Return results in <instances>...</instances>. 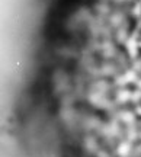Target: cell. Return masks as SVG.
Wrapping results in <instances>:
<instances>
[{
	"instance_id": "obj_1",
	"label": "cell",
	"mask_w": 141,
	"mask_h": 157,
	"mask_svg": "<svg viewBox=\"0 0 141 157\" xmlns=\"http://www.w3.org/2000/svg\"><path fill=\"white\" fill-rule=\"evenodd\" d=\"M131 74L137 83H141V47H137L131 58Z\"/></svg>"
},
{
	"instance_id": "obj_2",
	"label": "cell",
	"mask_w": 141,
	"mask_h": 157,
	"mask_svg": "<svg viewBox=\"0 0 141 157\" xmlns=\"http://www.w3.org/2000/svg\"><path fill=\"white\" fill-rule=\"evenodd\" d=\"M125 157H141V137L135 135L132 140L128 143Z\"/></svg>"
},
{
	"instance_id": "obj_3",
	"label": "cell",
	"mask_w": 141,
	"mask_h": 157,
	"mask_svg": "<svg viewBox=\"0 0 141 157\" xmlns=\"http://www.w3.org/2000/svg\"><path fill=\"white\" fill-rule=\"evenodd\" d=\"M130 127H131V131H132L134 134L141 137V111L134 113V117L131 118Z\"/></svg>"
},
{
	"instance_id": "obj_4",
	"label": "cell",
	"mask_w": 141,
	"mask_h": 157,
	"mask_svg": "<svg viewBox=\"0 0 141 157\" xmlns=\"http://www.w3.org/2000/svg\"><path fill=\"white\" fill-rule=\"evenodd\" d=\"M132 39H134L137 47H141V25H138L135 28L134 34H132Z\"/></svg>"
},
{
	"instance_id": "obj_5",
	"label": "cell",
	"mask_w": 141,
	"mask_h": 157,
	"mask_svg": "<svg viewBox=\"0 0 141 157\" xmlns=\"http://www.w3.org/2000/svg\"><path fill=\"white\" fill-rule=\"evenodd\" d=\"M134 103H135V108L137 111H141V86L137 89V93H135V99H134Z\"/></svg>"
},
{
	"instance_id": "obj_6",
	"label": "cell",
	"mask_w": 141,
	"mask_h": 157,
	"mask_svg": "<svg viewBox=\"0 0 141 157\" xmlns=\"http://www.w3.org/2000/svg\"><path fill=\"white\" fill-rule=\"evenodd\" d=\"M137 21H138L141 25V5H140V7H138V12H137Z\"/></svg>"
}]
</instances>
